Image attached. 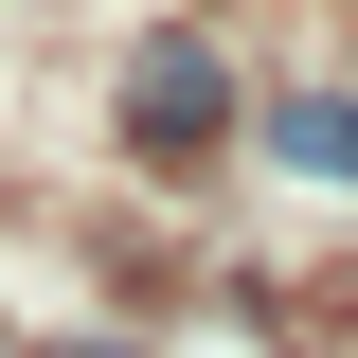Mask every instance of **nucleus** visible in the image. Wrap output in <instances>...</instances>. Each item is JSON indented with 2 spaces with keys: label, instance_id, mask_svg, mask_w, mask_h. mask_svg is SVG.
I'll use <instances>...</instances> for the list:
<instances>
[{
  "label": "nucleus",
  "instance_id": "f257e3e1",
  "mask_svg": "<svg viewBox=\"0 0 358 358\" xmlns=\"http://www.w3.org/2000/svg\"><path fill=\"white\" fill-rule=\"evenodd\" d=\"M126 143H143V162L233 143V72H215V36H143V54H126Z\"/></svg>",
  "mask_w": 358,
  "mask_h": 358
},
{
  "label": "nucleus",
  "instance_id": "f03ea898",
  "mask_svg": "<svg viewBox=\"0 0 358 358\" xmlns=\"http://www.w3.org/2000/svg\"><path fill=\"white\" fill-rule=\"evenodd\" d=\"M268 143L305 179H358V90H305V108H268Z\"/></svg>",
  "mask_w": 358,
  "mask_h": 358
}]
</instances>
